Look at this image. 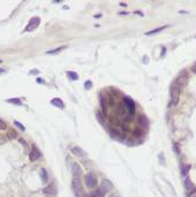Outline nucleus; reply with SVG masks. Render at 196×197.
<instances>
[{"label":"nucleus","mask_w":196,"mask_h":197,"mask_svg":"<svg viewBox=\"0 0 196 197\" xmlns=\"http://www.w3.org/2000/svg\"><path fill=\"white\" fill-rule=\"evenodd\" d=\"M71 188L75 193V196L76 197H85L87 195L84 194V190H83V187H82V183H81V179H73V182H71Z\"/></svg>","instance_id":"nucleus-1"},{"label":"nucleus","mask_w":196,"mask_h":197,"mask_svg":"<svg viewBox=\"0 0 196 197\" xmlns=\"http://www.w3.org/2000/svg\"><path fill=\"white\" fill-rule=\"evenodd\" d=\"M84 182H85V184H87L88 188H96L97 187V177L92 173H89V174L85 175Z\"/></svg>","instance_id":"nucleus-2"},{"label":"nucleus","mask_w":196,"mask_h":197,"mask_svg":"<svg viewBox=\"0 0 196 197\" xmlns=\"http://www.w3.org/2000/svg\"><path fill=\"white\" fill-rule=\"evenodd\" d=\"M180 95H181L180 88H178L176 85H173V87L171 88V100H172V104H173V105H176V104L179 103Z\"/></svg>","instance_id":"nucleus-3"},{"label":"nucleus","mask_w":196,"mask_h":197,"mask_svg":"<svg viewBox=\"0 0 196 197\" xmlns=\"http://www.w3.org/2000/svg\"><path fill=\"white\" fill-rule=\"evenodd\" d=\"M185 188H186V190H187V196L188 197L196 194L195 186L193 184V182H192V180H190L189 177H186V180H185Z\"/></svg>","instance_id":"nucleus-4"},{"label":"nucleus","mask_w":196,"mask_h":197,"mask_svg":"<svg viewBox=\"0 0 196 197\" xmlns=\"http://www.w3.org/2000/svg\"><path fill=\"white\" fill-rule=\"evenodd\" d=\"M124 105L126 110L130 112V114H133L135 112V103L131 97H124Z\"/></svg>","instance_id":"nucleus-5"},{"label":"nucleus","mask_w":196,"mask_h":197,"mask_svg":"<svg viewBox=\"0 0 196 197\" xmlns=\"http://www.w3.org/2000/svg\"><path fill=\"white\" fill-rule=\"evenodd\" d=\"M39 25H40V18L34 16V18H32V19L29 20V22H28V25H27L25 32H33Z\"/></svg>","instance_id":"nucleus-6"},{"label":"nucleus","mask_w":196,"mask_h":197,"mask_svg":"<svg viewBox=\"0 0 196 197\" xmlns=\"http://www.w3.org/2000/svg\"><path fill=\"white\" fill-rule=\"evenodd\" d=\"M71 173H73L74 179H81L82 168H81V166H80L77 162H74V163L71 165Z\"/></svg>","instance_id":"nucleus-7"},{"label":"nucleus","mask_w":196,"mask_h":197,"mask_svg":"<svg viewBox=\"0 0 196 197\" xmlns=\"http://www.w3.org/2000/svg\"><path fill=\"white\" fill-rule=\"evenodd\" d=\"M187 83H188V76L187 75H181L175 80L174 85H176L178 88H183V87L187 85Z\"/></svg>","instance_id":"nucleus-8"},{"label":"nucleus","mask_w":196,"mask_h":197,"mask_svg":"<svg viewBox=\"0 0 196 197\" xmlns=\"http://www.w3.org/2000/svg\"><path fill=\"white\" fill-rule=\"evenodd\" d=\"M40 156H41V152L37 149V147L35 145H33V148H32V151L29 153V160L30 161H36Z\"/></svg>","instance_id":"nucleus-9"},{"label":"nucleus","mask_w":196,"mask_h":197,"mask_svg":"<svg viewBox=\"0 0 196 197\" xmlns=\"http://www.w3.org/2000/svg\"><path fill=\"white\" fill-rule=\"evenodd\" d=\"M99 188H100V189H102V190L106 194V193H109V191H111V190L113 189V184H112L109 180H106V179H105V180H103V181H102V184H100V187H99Z\"/></svg>","instance_id":"nucleus-10"},{"label":"nucleus","mask_w":196,"mask_h":197,"mask_svg":"<svg viewBox=\"0 0 196 197\" xmlns=\"http://www.w3.org/2000/svg\"><path fill=\"white\" fill-rule=\"evenodd\" d=\"M71 153H73L75 156H77V158H85V155H87V153H85L80 146H74V147H71Z\"/></svg>","instance_id":"nucleus-11"},{"label":"nucleus","mask_w":196,"mask_h":197,"mask_svg":"<svg viewBox=\"0 0 196 197\" xmlns=\"http://www.w3.org/2000/svg\"><path fill=\"white\" fill-rule=\"evenodd\" d=\"M105 196V193L100 189V188H98L96 190H94V191H91L90 194H88L85 197H104Z\"/></svg>","instance_id":"nucleus-12"},{"label":"nucleus","mask_w":196,"mask_h":197,"mask_svg":"<svg viewBox=\"0 0 196 197\" xmlns=\"http://www.w3.org/2000/svg\"><path fill=\"white\" fill-rule=\"evenodd\" d=\"M139 125H140V127H141V128H146V127H148L149 122H148V119H147V117H146V115H140V117H139Z\"/></svg>","instance_id":"nucleus-13"},{"label":"nucleus","mask_w":196,"mask_h":197,"mask_svg":"<svg viewBox=\"0 0 196 197\" xmlns=\"http://www.w3.org/2000/svg\"><path fill=\"white\" fill-rule=\"evenodd\" d=\"M50 104L54 105V106H56V107H59V108H64V103L62 101V99H60V98L51 99V100H50Z\"/></svg>","instance_id":"nucleus-14"},{"label":"nucleus","mask_w":196,"mask_h":197,"mask_svg":"<svg viewBox=\"0 0 196 197\" xmlns=\"http://www.w3.org/2000/svg\"><path fill=\"white\" fill-rule=\"evenodd\" d=\"M43 193L48 194V195H55L56 194V188H55L54 184H50V186H48V187H46L43 189Z\"/></svg>","instance_id":"nucleus-15"},{"label":"nucleus","mask_w":196,"mask_h":197,"mask_svg":"<svg viewBox=\"0 0 196 197\" xmlns=\"http://www.w3.org/2000/svg\"><path fill=\"white\" fill-rule=\"evenodd\" d=\"M167 27H168V25L162 26V27H159V28H155V29H153V30H149V32L145 33V35H147V36H149V35H154V34H157V33H160L161 30H164V29H165V28H167Z\"/></svg>","instance_id":"nucleus-16"},{"label":"nucleus","mask_w":196,"mask_h":197,"mask_svg":"<svg viewBox=\"0 0 196 197\" xmlns=\"http://www.w3.org/2000/svg\"><path fill=\"white\" fill-rule=\"evenodd\" d=\"M67 47L66 46H63V47H59V48H55V49H51V50H48L47 51V54L48 55H55V54H59V53H61L62 50H64Z\"/></svg>","instance_id":"nucleus-17"},{"label":"nucleus","mask_w":196,"mask_h":197,"mask_svg":"<svg viewBox=\"0 0 196 197\" xmlns=\"http://www.w3.org/2000/svg\"><path fill=\"white\" fill-rule=\"evenodd\" d=\"M190 168H192L190 165H182V167H181V175L182 176H187V174L189 173Z\"/></svg>","instance_id":"nucleus-18"},{"label":"nucleus","mask_w":196,"mask_h":197,"mask_svg":"<svg viewBox=\"0 0 196 197\" xmlns=\"http://www.w3.org/2000/svg\"><path fill=\"white\" fill-rule=\"evenodd\" d=\"M106 100H107V99L100 95V105H102V108H103V113H104V114H106V108H107Z\"/></svg>","instance_id":"nucleus-19"},{"label":"nucleus","mask_w":196,"mask_h":197,"mask_svg":"<svg viewBox=\"0 0 196 197\" xmlns=\"http://www.w3.org/2000/svg\"><path fill=\"white\" fill-rule=\"evenodd\" d=\"M67 76L70 78V81H77L78 80V75L76 74V72H74V71H67Z\"/></svg>","instance_id":"nucleus-20"},{"label":"nucleus","mask_w":196,"mask_h":197,"mask_svg":"<svg viewBox=\"0 0 196 197\" xmlns=\"http://www.w3.org/2000/svg\"><path fill=\"white\" fill-rule=\"evenodd\" d=\"M7 101H8L9 104H14V105H18V106H21V105H22L21 99H19V98H9V99H7Z\"/></svg>","instance_id":"nucleus-21"},{"label":"nucleus","mask_w":196,"mask_h":197,"mask_svg":"<svg viewBox=\"0 0 196 197\" xmlns=\"http://www.w3.org/2000/svg\"><path fill=\"white\" fill-rule=\"evenodd\" d=\"M40 173H41V179H42V182L47 183V181H48V175H47V170H46L44 168H42Z\"/></svg>","instance_id":"nucleus-22"},{"label":"nucleus","mask_w":196,"mask_h":197,"mask_svg":"<svg viewBox=\"0 0 196 197\" xmlns=\"http://www.w3.org/2000/svg\"><path fill=\"white\" fill-rule=\"evenodd\" d=\"M7 136H8V139H13V138L16 136V132L14 129H9L8 133H7Z\"/></svg>","instance_id":"nucleus-23"},{"label":"nucleus","mask_w":196,"mask_h":197,"mask_svg":"<svg viewBox=\"0 0 196 197\" xmlns=\"http://www.w3.org/2000/svg\"><path fill=\"white\" fill-rule=\"evenodd\" d=\"M92 88V82L91 81H87L85 83H84V89L85 90H90Z\"/></svg>","instance_id":"nucleus-24"},{"label":"nucleus","mask_w":196,"mask_h":197,"mask_svg":"<svg viewBox=\"0 0 196 197\" xmlns=\"http://www.w3.org/2000/svg\"><path fill=\"white\" fill-rule=\"evenodd\" d=\"M14 125H15V126H16L18 128H20L21 131H25V129H26V127H25V126H23V125H22L21 122H19V121H16V120L14 121Z\"/></svg>","instance_id":"nucleus-25"},{"label":"nucleus","mask_w":196,"mask_h":197,"mask_svg":"<svg viewBox=\"0 0 196 197\" xmlns=\"http://www.w3.org/2000/svg\"><path fill=\"white\" fill-rule=\"evenodd\" d=\"M173 149H174V152H175V154H176V155H180V149H179V144H178V142H175V144H174Z\"/></svg>","instance_id":"nucleus-26"},{"label":"nucleus","mask_w":196,"mask_h":197,"mask_svg":"<svg viewBox=\"0 0 196 197\" xmlns=\"http://www.w3.org/2000/svg\"><path fill=\"white\" fill-rule=\"evenodd\" d=\"M6 128H7V124L0 119V129H6Z\"/></svg>","instance_id":"nucleus-27"},{"label":"nucleus","mask_w":196,"mask_h":197,"mask_svg":"<svg viewBox=\"0 0 196 197\" xmlns=\"http://www.w3.org/2000/svg\"><path fill=\"white\" fill-rule=\"evenodd\" d=\"M97 118L99 119L100 122H104V115L102 114V112H97Z\"/></svg>","instance_id":"nucleus-28"},{"label":"nucleus","mask_w":196,"mask_h":197,"mask_svg":"<svg viewBox=\"0 0 196 197\" xmlns=\"http://www.w3.org/2000/svg\"><path fill=\"white\" fill-rule=\"evenodd\" d=\"M165 54H166V48L162 47V49H161V56H165Z\"/></svg>","instance_id":"nucleus-29"},{"label":"nucleus","mask_w":196,"mask_h":197,"mask_svg":"<svg viewBox=\"0 0 196 197\" xmlns=\"http://www.w3.org/2000/svg\"><path fill=\"white\" fill-rule=\"evenodd\" d=\"M36 82H37L39 84H41V83H42V84H44V81H43L42 78H37V80H36Z\"/></svg>","instance_id":"nucleus-30"},{"label":"nucleus","mask_w":196,"mask_h":197,"mask_svg":"<svg viewBox=\"0 0 196 197\" xmlns=\"http://www.w3.org/2000/svg\"><path fill=\"white\" fill-rule=\"evenodd\" d=\"M139 134H141V131L138 128L137 131H134V135H139Z\"/></svg>","instance_id":"nucleus-31"},{"label":"nucleus","mask_w":196,"mask_h":197,"mask_svg":"<svg viewBox=\"0 0 196 197\" xmlns=\"http://www.w3.org/2000/svg\"><path fill=\"white\" fill-rule=\"evenodd\" d=\"M144 63H145V64L148 63V56H145V57H144Z\"/></svg>","instance_id":"nucleus-32"},{"label":"nucleus","mask_w":196,"mask_h":197,"mask_svg":"<svg viewBox=\"0 0 196 197\" xmlns=\"http://www.w3.org/2000/svg\"><path fill=\"white\" fill-rule=\"evenodd\" d=\"M39 72V70L37 69H33V70H30V74H37Z\"/></svg>","instance_id":"nucleus-33"},{"label":"nucleus","mask_w":196,"mask_h":197,"mask_svg":"<svg viewBox=\"0 0 196 197\" xmlns=\"http://www.w3.org/2000/svg\"><path fill=\"white\" fill-rule=\"evenodd\" d=\"M192 71H193V72H195V74H196V63H195V64H194V65H193V67H192Z\"/></svg>","instance_id":"nucleus-34"},{"label":"nucleus","mask_w":196,"mask_h":197,"mask_svg":"<svg viewBox=\"0 0 196 197\" xmlns=\"http://www.w3.org/2000/svg\"><path fill=\"white\" fill-rule=\"evenodd\" d=\"M20 142H21V144H23L25 146H27V142H26L25 140H22V139H20Z\"/></svg>","instance_id":"nucleus-35"},{"label":"nucleus","mask_w":196,"mask_h":197,"mask_svg":"<svg viewBox=\"0 0 196 197\" xmlns=\"http://www.w3.org/2000/svg\"><path fill=\"white\" fill-rule=\"evenodd\" d=\"M120 6H121V7H126V6H127V5H126V4H125V2H120Z\"/></svg>","instance_id":"nucleus-36"},{"label":"nucleus","mask_w":196,"mask_h":197,"mask_svg":"<svg viewBox=\"0 0 196 197\" xmlns=\"http://www.w3.org/2000/svg\"><path fill=\"white\" fill-rule=\"evenodd\" d=\"M100 16H102L100 14H96V15H95V18H100Z\"/></svg>","instance_id":"nucleus-37"},{"label":"nucleus","mask_w":196,"mask_h":197,"mask_svg":"<svg viewBox=\"0 0 196 197\" xmlns=\"http://www.w3.org/2000/svg\"><path fill=\"white\" fill-rule=\"evenodd\" d=\"M2 72H5V70H4V69H0V74H2Z\"/></svg>","instance_id":"nucleus-38"},{"label":"nucleus","mask_w":196,"mask_h":197,"mask_svg":"<svg viewBox=\"0 0 196 197\" xmlns=\"http://www.w3.org/2000/svg\"><path fill=\"white\" fill-rule=\"evenodd\" d=\"M1 62H2V61H1V60H0V63H1Z\"/></svg>","instance_id":"nucleus-39"}]
</instances>
